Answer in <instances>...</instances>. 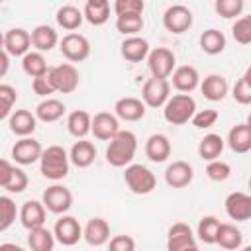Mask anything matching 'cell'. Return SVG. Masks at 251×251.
<instances>
[{
    "label": "cell",
    "mask_w": 251,
    "mask_h": 251,
    "mask_svg": "<svg viewBox=\"0 0 251 251\" xmlns=\"http://www.w3.org/2000/svg\"><path fill=\"white\" fill-rule=\"evenodd\" d=\"M135 151H137L135 133L129 131V129H120L110 139V145L106 149V161L116 169L127 167V165H131V161L135 157Z\"/></svg>",
    "instance_id": "1"
},
{
    "label": "cell",
    "mask_w": 251,
    "mask_h": 251,
    "mask_svg": "<svg viewBox=\"0 0 251 251\" xmlns=\"http://www.w3.org/2000/svg\"><path fill=\"white\" fill-rule=\"evenodd\" d=\"M39 171L49 180H61L69 175V153L61 145H49L39 157Z\"/></svg>",
    "instance_id": "2"
},
{
    "label": "cell",
    "mask_w": 251,
    "mask_h": 251,
    "mask_svg": "<svg viewBox=\"0 0 251 251\" xmlns=\"http://www.w3.org/2000/svg\"><path fill=\"white\" fill-rule=\"evenodd\" d=\"M196 114V100L190 94H175L163 106V116L173 126H182Z\"/></svg>",
    "instance_id": "3"
},
{
    "label": "cell",
    "mask_w": 251,
    "mask_h": 251,
    "mask_svg": "<svg viewBox=\"0 0 251 251\" xmlns=\"http://www.w3.org/2000/svg\"><path fill=\"white\" fill-rule=\"evenodd\" d=\"M124 180H126L127 188H129L133 194H139V196L151 194V192L155 190V186H157L155 175H153L145 165H137V163L126 167Z\"/></svg>",
    "instance_id": "4"
},
{
    "label": "cell",
    "mask_w": 251,
    "mask_h": 251,
    "mask_svg": "<svg viewBox=\"0 0 251 251\" xmlns=\"http://www.w3.org/2000/svg\"><path fill=\"white\" fill-rule=\"evenodd\" d=\"M47 78L53 86L55 92H63V94H71L78 88V71L75 65L71 63H63V65H55V67H49L47 71Z\"/></svg>",
    "instance_id": "5"
},
{
    "label": "cell",
    "mask_w": 251,
    "mask_h": 251,
    "mask_svg": "<svg viewBox=\"0 0 251 251\" xmlns=\"http://www.w3.org/2000/svg\"><path fill=\"white\" fill-rule=\"evenodd\" d=\"M176 57L167 47H155L147 55V69L153 78H169L175 71Z\"/></svg>",
    "instance_id": "6"
},
{
    "label": "cell",
    "mask_w": 251,
    "mask_h": 251,
    "mask_svg": "<svg viewBox=\"0 0 251 251\" xmlns=\"http://www.w3.org/2000/svg\"><path fill=\"white\" fill-rule=\"evenodd\" d=\"M171 96V82L167 78H147L141 88V102L145 108H163Z\"/></svg>",
    "instance_id": "7"
},
{
    "label": "cell",
    "mask_w": 251,
    "mask_h": 251,
    "mask_svg": "<svg viewBox=\"0 0 251 251\" xmlns=\"http://www.w3.org/2000/svg\"><path fill=\"white\" fill-rule=\"evenodd\" d=\"M192 20L194 18H192L190 8H186L182 4H173L163 14V25H165V29L171 31V33H176V35L188 31L190 25H192Z\"/></svg>",
    "instance_id": "8"
},
{
    "label": "cell",
    "mask_w": 251,
    "mask_h": 251,
    "mask_svg": "<svg viewBox=\"0 0 251 251\" xmlns=\"http://www.w3.org/2000/svg\"><path fill=\"white\" fill-rule=\"evenodd\" d=\"M53 237L55 241H59L61 245L65 247H73L80 241L82 237V227L78 224V220L75 216H61L57 222H55V227H53Z\"/></svg>",
    "instance_id": "9"
},
{
    "label": "cell",
    "mask_w": 251,
    "mask_h": 251,
    "mask_svg": "<svg viewBox=\"0 0 251 251\" xmlns=\"http://www.w3.org/2000/svg\"><path fill=\"white\" fill-rule=\"evenodd\" d=\"M41 204L45 206V210H49L53 214H65L73 206V192L63 184H53V186L45 188Z\"/></svg>",
    "instance_id": "10"
},
{
    "label": "cell",
    "mask_w": 251,
    "mask_h": 251,
    "mask_svg": "<svg viewBox=\"0 0 251 251\" xmlns=\"http://www.w3.org/2000/svg\"><path fill=\"white\" fill-rule=\"evenodd\" d=\"M59 49H61L63 57L69 59L71 63H80L90 55V43L80 33H67L61 39Z\"/></svg>",
    "instance_id": "11"
},
{
    "label": "cell",
    "mask_w": 251,
    "mask_h": 251,
    "mask_svg": "<svg viewBox=\"0 0 251 251\" xmlns=\"http://www.w3.org/2000/svg\"><path fill=\"white\" fill-rule=\"evenodd\" d=\"M41 153H43V147L33 137H22L12 147V159L18 165H33L35 161H39Z\"/></svg>",
    "instance_id": "12"
},
{
    "label": "cell",
    "mask_w": 251,
    "mask_h": 251,
    "mask_svg": "<svg viewBox=\"0 0 251 251\" xmlns=\"http://www.w3.org/2000/svg\"><path fill=\"white\" fill-rule=\"evenodd\" d=\"M90 131L94 133L96 139L110 141L120 131V122L110 112H98V114H94V118L90 122Z\"/></svg>",
    "instance_id": "13"
},
{
    "label": "cell",
    "mask_w": 251,
    "mask_h": 251,
    "mask_svg": "<svg viewBox=\"0 0 251 251\" xmlns=\"http://www.w3.org/2000/svg\"><path fill=\"white\" fill-rule=\"evenodd\" d=\"M224 206H226V214L235 222H247L251 218V196L245 192L227 194Z\"/></svg>",
    "instance_id": "14"
},
{
    "label": "cell",
    "mask_w": 251,
    "mask_h": 251,
    "mask_svg": "<svg viewBox=\"0 0 251 251\" xmlns=\"http://www.w3.org/2000/svg\"><path fill=\"white\" fill-rule=\"evenodd\" d=\"M196 245L194 241V233L190 229L188 224L184 222H176L169 227V233H167V251H182L186 247H192Z\"/></svg>",
    "instance_id": "15"
},
{
    "label": "cell",
    "mask_w": 251,
    "mask_h": 251,
    "mask_svg": "<svg viewBox=\"0 0 251 251\" xmlns=\"http://www.w3.org/2000/svg\"><path fill=\"white\" fill-rule=\"evenodd\" d=\"M145 112H147L145 104L133 96L120 98L114 104V116L118 120H124V122H137V120L145 118Z\"/></svg>",
    "instance_id": "16"
},
{
    "label": "cell",
    "mask_w": 251,
    "mask_h": 251,
    "mask_svg": "<svg viewBox=\"0 0 251 251\" xmlns=\"http://www.w3.org/2000/svg\"><path fill=\"white\" fill-rule=\"evenodd\" d=\"M192 178H194V169L186 161H173L165 171V182L171 188H184L192 182Z\"/></svg>",
    "instance_id": "17"
},
{
    "label": "cell",
    "mask_w": 251,
    "mask_h": 251,
    "mask_svg": "<svg viewBox=\"0 0 251 251\" xmlns=\"http://www.w3.org/2000/svg\"><path fill=\"white\" fill-rule=\"evenodd\" d=\"M82 237H84V241L88 245L100 247V245H104V243L110 241V224L104 218H100V216L90 218L86 222L84 229H82Z\"/></svg>",
    "instance_id": "18"
},
{
    "label": "cell",
    "mask_w": 251,
    "mask_h": 251,
    "mask_svg": "<svg viewBox=\"0 0 251 251\" xmlns=\"http://www.w3.org/2000/svg\"><path fill=\"white\" fill-rule=\"evenodd\" d=\"M29 45H31V37L24 27H12L4 33V49L8 55L24 57L29 51Z\"/></svg>",
    "instance_id": "19"
},
{
    "label": "cell",
    "mask_w": 251,
    "mask_h": 251,
    "mask_svg": "<svg viewBox=\"0 0 251 251\" xmlns=\"http://www.w3.org/2000/svg\"><path fill=\"white\" fill-rule=\"evenodd\" d=\"M227 147L237 155H245L251 151V126H249V122L237 124L229 129Z\"/></svg>",
    "instance_id": "20"
},
{
    "label": "cell",
    "mask_w": 251,
    "mask_h": 251,
    "mask_svg": "<svg viewBox=\"0 0 251 251\" xmlns=\"http://www.w3.org/2000/svg\"><path fill=\"white\" fill-rule=\"evenodd\" d=\"M20 222L25 229L43 227L45 224V206L39 200H27L20 208Z\"/></svg>",
    "instance_id": "21"
},
{
    "label": "cell",
    "mask_w": 251,
    "mask_h": 251,
    "mask_svg": "<svg viewBox=\"0 0 251 251\" xmlns=\"http://www.w3.org/2000/svg\"><path fill=\"white\" fill-rule=\"evenodd\" d=\"M149 43L147 39L139 37V35H133V37H126L120 45V53L126 61L129 63H141L143 59H147L149 55Z\"/></svg>",
    "instance_id": "22"
},
{
    "label": "cell",
    "mask_w": 251,
    "mask_h": 251,
    "mask_svg": "<svg viewBox=\"0 0 251 251\" xmlns=\"http://www.w3.org/2000/svg\"><path fill=\"white\" fill-rule=\"evenodd\" d=\"M200 90H202V94H204L206 100H210V102H222L227 96L229 84H227V80H226L224 75H216L214 73V75H208L202 80Z\"/></svg>",
    "instance_id": "23"
},
{
    "label": "cell",
    "mask_w": 251,
    "mask_h": 251,
    "mask_svg": "<svg viewBox=\"0 0 251 251\" xmlns=\"http://www.w3.org/2000/svg\"><path fill=\"white\" fill-rule=\"evenodd\" d=\"M145 155L153 163H165L171 157V141L165 133H153L145 141Z\"/></svg>",
    "instance_id": "24"
},
{
    "label": "cell",
    "mask_w": 251,
    "mask_h": 251,
    "mask_svg": "<svg viewBox=\"0 0 251 251\" xmlns=\"http://www.w3.org/2000/svg\"><path fill=\"white\" fill-rule=\"evenodd\" d=\"M8 126H10L12 133H16L20 137H29L37 127V118L29 110H16L10 114Z\"/></svg>",
    "instance_id": "25"
},
{
    "label": "cell",
    "mask_w": 251,
    "mask_h": 251,
    "mask_svg": "<svg viewBox=\"0 0 251 251\" xmlns=\"http://www.w3.org/2000/svg\"><path fill=\"white\" fill-rule=\"evenodd\" d=\"M96 159V147L92 141H86V139H78L73 143L71 151H69V161L78 167V169H86L94 163Z\"/></svg>",
    "instance_id": "26"
},
{
    "label": "cell",
    "mask_w": 251,
    "mask_h": 251,
    "mask_svg": "<svg viewBox=\"0 0 251 251\" xmlns=\"http://www.w3.org/2000/svg\"><path fill=\"white\" fill-rule=\"evenodd\" d=\"M200 84V75L192 65H180L173 71V86L178 92H192Z\"/></svg>",
    "instance_id": "27"
},
{
    "label": "cell",
    "mask_w": 251,
    "mask_h": 251,
    "mask_svg": "<svg viewBox=\"0 0 251 251\" xmlns=\"http://www.w3.org/2000/svg\"><path fill=\"white\" fill-rule=\"evenodd\" d=\"M216 243L224 251H235L243 243V233L233 224H220L218 233H216Z\"/></svg>",
    "instance_id": "28"
},
{
    "label": "cell",
    "mask_w": 251,
    "mask_h": 251,
    "mask_svg": "<svg viewBox=\"0 0 251 251\" xmlns=\"http://www.w3.org/2000/svg\"><path fill=\"white\" fill-rule=\"evenodd\" d=\"M82 18L90 25H104L110 18V2L108 0H88L84 4Z\"/></svg>",
    "instance_id": "29"
},
{
    "label": "cell",
    "mask_w": 251,
    "mask_h": 251,
    "mask_svg": "<svg viewBox=\"0 0 251 251\" xmlns=\"http://www.w3.org/2000/svg\"><path fill=\"white\" fill-rule=\"evenodd\" d=\"M31 37V45L41 53V51H51L57 43H59V37H57V31L51 27V25H35L33 31L29 33Z\"/></svg>",
    "instance_id": "30"
},
{
    "label": "cell",
    "mask_w": 251,
    "mask_h": 251,
    "mask_svg": "<svg viewBox=\"0 0 251 251\" xmlns=\"http://www.w3.org/2000/svg\"><path fill=\"white\" fill-rule=\"evenodd\" d=\"M65 104L57 98H45L41 100L37 106H35V118L45 122V124H51V122H57L63 118L65 114Z\"/></svg>",
    "instance_id": "31"
},
{
    "label": "cell",
    "mask_w": 251,
    "mask_h": 251,
    "mask_svg": "<svg viewBox=\"0 0 251 251\" xmlns=\"http://www.w3.org/2000/svg\"><path fill=\"white\" fill-rule=\"evenodd\" d=\"M90 122H92V116L84 110H75L69 114L67 118V129L73 137L76 139H84L88 133H90Z\"/></svg>",
    "instance_id": "32"
},
{
    "label": "cell",
    "mask_w": 251,
    "mask_h": 251,
    "mask_svg": "<svg viewBox=\"0 0 251 251\" xmlns=\"http://www.w3.org/2000/svg\"><path fill=\"white\" fill-rule=\"evenodd\" d=\"M222 151H224V139L218 133H208L198 143V155H200V159H204L208 163L216 161L222 155Z\"/></svg>",
    "instance_id": "33"
},
{
    "label": "cell",
    "mask_w": 251,
    "mask_h": 251,
    "mask_svg": "<svg viewBox=\"0 0 251 251\" xmlns=\"http://www.w3.org/2000/svg\"><path fill=\"white\" fill-rule=\"evenodd\" d=\"M55 20H57V24H59L63 29L75 31V29L80 27V24H82L84 18H82V12H80L76 6H73V4H65V6H61V8L57 10Z\"/></svg>",
    "instance_id": "34"
},
{
    "label": "cell",
    "mask_w": 251,
    "mask_h": 251,
    "mask_svg": "<svg viewBox=\"0 0 251 251\" xmlns=\"http://www.w3.org/2000/svg\"><path fill=\"white\" fill-rule=\"evenodd\" d=\"M22 69L27 76L31 78H37V76H43L49 67H47V61L45 57L39 53V51H27L24 57H22Z\"/></svg>",
    "instance_id": "35"
},
{
    "label": "cell",
    "mask_w": 251,
    "mask_h": 251,
    "mask_svg": "<svg viewBox=\"0 0 251 251\" xmlns=\"http://www.w3.org/2000/svg\"><path fill=\"white\" fill-rule=\"evenodd\" d=\"M27 245H29L31 251H53V247H55L53 231H49L47 227H35V229H29Z\"/></svg>",
    "instance_id": "36"
},
{
    "label": "cell",
    "mask_w": 251,
    "mask_h": 251,
    "mask_svg": "<svg viewBox=\"0 0 251 251\" xmlns=\"http://www.w3.org/2000/svg\"><path fill=\"white\" fill-rule=\"evenodd\" d=\"M200 47L208 55H218L226 49V35L220 29L210 27L200 35Z\"/></svg>",
    "instance_id": "37"
},
{
    "label": "cell",
    "mask_w": 251,
    "mask_h": 251,
    "mask_svg": "<svg viewBox=\"0 0 251 251\" xmlns=\"http://www.w3.org/2000/svg\"><path fill=\"white\" fill-rule=\"evenodd\" d=\"M116 29L127 37L137 35V31L143 29V16L141 14H124L116 16Z\"/></svg>",
    "instance_id": "38"
},
{
    "label": "cell",
    "mask_w": 251,
    "mask_h": 251,
    "mask_svg": "<svg viewBox=\"0 0 251 251\" xmlns=\"http://www.w3.org/2000/svg\"><path fill=\"white\" fill-rule=\"evenodd\" d=\"M231 96H233L235 102L241 104V106L251 104V69H247V71L239 76V80L233 84Z\"/></svg>",
    "instance_id": "39"
},
{
    "label": "cell",
    "mask_w": 251,
    "mask_h": 251,
    "mask_svg": "<svg viewBox=\"0 0 251 251\" xmlns=\"http://www.w3.org/2000/svg\"><path fill=\"white\" fill-rule=\"evenodd\" d=\"M220 224L222 222L216 216H204L198 222V237H200V241H204V243H216V233H218Z\"/></svg>",
    "instance_id": "40"
},
{
    "label": "cell",
    "mask_w": 251,
    "mask_h": 251,
    "mask_svg": "<svg viewBox=\"0 0 251 251\" xmlns=\"http://www.w3.org/2000/svg\"><path fill=\"white\" fill-rule=\"evenodd\" d=\"M18 216L16 202L10 196H0V231H6Z\"/></svg>",
    "instance_id": "41"
},
{
    "label": "cell",
    "mask_w": 251,
    "mask_h": 251,
    "mask_svg": "<svg viewBox=\"0 0 251 251\" xmlns=\"http://www.w3.org/2000/svg\"><path fill=\"white\" fill-rule=\"evenodd\" d=\"M231 35L239 45H249L251 43V16H241L235 20L231 25Z\"/></svg>",
    "instance_id": "42"
},
{
    "label": "cell",
    "mask_w": 251,
    "mask_h": 251,
    "mask_svg": "<svg viewBox=\"0 0 251 251\" xmlns=\"http://www.w3.org/2000/svg\"><path fill=\"white\" fill-rule=\"evenodd\" d=\"M18 100V92L12 84H0V120L12 114V108Z\"/></svg>",
    "instance_id": "43"
},
{
    "label": "cell",
    "mask_w": 251,
    "mask_h": 251,
    "mask_svg": "<svg viewBox=\"0 0 251 251\" xmlns=\"http://www.w3.org/2000/svg\"><path fill=\"white\" fill-rule=\"evenodd\" d=\"M206 175H208V178L214 180V182H224V180L229 178V175H231V167H229L226 161L216 159V161H210V163H208V167H206Z\"/></svg>",
    "instance_id": "44"
},
{
    "label": "cell",
    "mask_w": 251,
    "mask_h": 251,
    "mask_svg": "<svg viewBox=\"0 0 251 251\" xmlns=\"http://www.w3.org/2000/svg\"><path fill=\"white\" fill-rule=\"evenodd\" d=\"M243 6H245L243 0H216V4H214L216 12L226 20L239 16L243 12Z\"/></svg>",
    "instance_id": "45"
},
{
    "label": "cell",
    "mask_w": 251,
    "mask_h": 251,
    "mask_svg": "<svg viewBox=\"0 0 251 251\" xmlns=\"http://www.w3.org/2000/svg\"><path fill=\"white\" fill-rule=\"evenodd\" d=\"M218 122V112L214 108H206V110H198L192 116V124L198 129H208Z\"/></svg>",
    "instance_id": "46"
},
{
    "label": "cell",
    "mask_w": 251,
    "mask_h": 251,
    "mask_svg": "<svg viewBox=\"0 0 251 251\" xmlns=\"http://www.w3.org/2000/svg\"><path fill=\"white\" fill-rule=\"evenodd\" d=\"M27 175L20 169V167H14V171H12V176H10V180H8V184H6V190L8 192H12V194H20V192H24L25 188H27Z\"/></svg>",
    "instance_id": "47"
},
{
    "label": "cell",
    "mask_w": 251,
    "mask_h": 251,
    "mask_svg": "<svg viewBox=\"0 0 251 251\" xmlns=\"http://www.w3.org/2000/svg\"><path fill=\"white\" fill-rule=\"evenodd\" d=\"M145 4L143 0H116L114 2V12L116 16H124V14H143Z\"/></svg>",
    "instance_id": "48"
},
{
    "label": "cell",
    "mask_w": 251,
    "mask_h": 251,
    "mask_svg": "<svg viewBox=\"0 0 251 251\" xmlns=\"http://www.w3.org/2000/svg\"><path fill=\"white\" fill-rule=\"evenodd\" d=\"M108 251H135V239L131 235H114L108 243Z\"/></svg>",
    "instance_id": "49"
},
{
    "label": "cell",
    "mask_w": 251,
    "mask_h": 251,
    "mask_svg": "<svg viewBox=\"0 0 251 251\" xmlns=\"http://www.w3.org/2000/svg\"><path fill=\"white\" fill-rule=\"evenodd\" d=\"M31 88H33V92L35 94H39V96H49V94H53L55 90H53V86H51V82H49V78H47V73L43 75V76H37V78H33L31 80Z\"/></svg>",
    "instance_id": "50"
},
{
    "label": "cell",
    "mask_w": 251,
    "mask_h": 251,
    "mask_svg": "<svg viewBox=\"0 0 251 251\" xmlns=\"http://www.w3.org/2000/svg\"><path fill=\"white\" fill-rule=\"evenodd\" d=\"M12 171H14V165L8 163L6 159H0V188H6V184L12 176Z\"/></svg>",
    "instance_id": "51"
},
{
    "label": "cell",
    "mask_w": 251,
    "mask_h": 251,
    "mask_svg": "<svg viewBox=\"0 0 251 251\" xmlns=\"http://www.w3.org/2000/svg\"><path fill=\"white\" fill-rule=\"evenodd\" d=\"M8 69H10V57L6 51H0V78L8 73Z\"/></svg>",
    "instance_id": "52"
},
{
    "label": "cell",
    "mask_w": 251,
    "mask_h": 251,
    "mask_svg": "<svg viewBox=\"0 0 251 251\" xmlns=\"http://www.w3.org/2000/svg\"><path fill=\"white\" fill-rule=\"evenodd\" d=\"M0 251H25L24 247L16 245V243H2L0 245Z\"/></svg>",
    "instance_id": "53"
},
{
    "label": "cell",
    "mask_w": 251,
    "mask_h": 251,
    "mask_svg": "<svg viewBox=\"0 0 251 251\" xmlns=\"http://www.w3.org/2000/svg\"><path fill=\"white\" fill-rule=\"evenodd\" d=\"M0 51H4V33L0 31Z\"/></svg>",
    "instance_id": "54"
},
{
    "label": "cell",
    "mask_w": 251,
    "mask_h": 251,
    "mask_svg": "<svg viewBox=\"0 0 251 251\" xmlns=\"http://www.w3.org/2000/svg\"><path fill=\"white\" fill-rule=\"evenodd\" d=\"M182 251H200L196 245H192V247H186V249H182Z\"/></svg>",
    "instance_id": "55"
},
{
    "label": "cell",
    "mask_w": 251,
    "mask_h": 251,
    "mask_svg": "<svg viewBox=\"0 0 251 251\" xmlns=\"http://www.w3.org/2000/svg\"><path fill=\"white\" fill-rule=\"evenodd\" d=\"M241 251H251V247H249V245H247V247H243V249H241Z\"/></svg>",
    "instance_id": "56"
}]
</instances>
